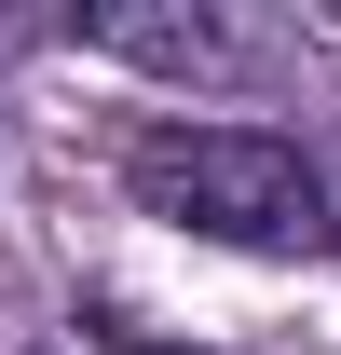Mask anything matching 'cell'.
I'll use <instances>...</instances> for the list:
<instances>
[{
    "label": "cell",
    "instance_id": "6da1fadb",
    "mask_svg": "<svg viewBox=\"0 0 341 355\" xmlns=\"http://www.w3.org/2000/svg\"><path fill=\"white\" fill-rule=\"evenodd\" d=\"M123 191L164 232H205V246H246V260H314L328 246V178L273 123H137Z\"/></svg>",
    "mask_w": 341,
    "mask_h": 355
},
{
    "label": "cell",
    "instance_id": "7a4b0ae2",
    "mask_svg": "<svg viewBox=\"0 0 341 355\" xmlns=\"http://www.w3.org/2000/svg\"><path fill=\"white\" fill-rule=\"evenodd\" d=\"M82 42L137 55V69H232V28L218 14H177V0H110V14H82Z\"/></svg>",
    "mask_w": 341,
    "mask_h": 355
},
{
    "label": "cell",
    "instance_id": "3957f363",
    "mask_svg": "<svg viewBox=\"0 0 341 355\" xmlns=\"http://www.w3.org/2000/svg\"><path fill=\"white\" fill-rule=\"evenodd\" d=\"M110 355H205V342H110Z\"/></svg>",
    "mask_w": 341,
    "mask_h": 355
}]
</instances>
